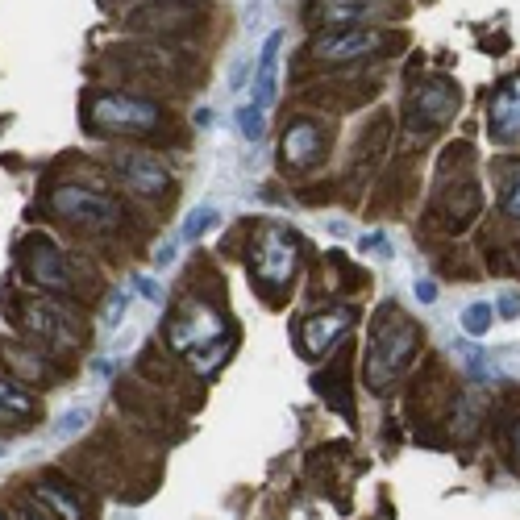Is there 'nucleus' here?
Returning <instances> with one entry per match:
<instances>
[{
    "instance_id": "412c9836",
    "label": "nucleus",
    "mask_w": 520,
    "mask_h": 520,
    "mask_svg": "<svg viewBox=\"0 0 520 520\" xmlns=\"http://www.w3.org/2000/svg\"><path fill=\"white\" fill-rule=\"evenodd\" d=\"M500 208L520 221V159L504 163V171H500Z\"/></svg>"
},
{
    "instance_id": "aec40b11",
    "label": "nucleus",
    "mask_w": 520,
    "mask_h": 520,
    "mask_svg": "<svg viewBox=\"0 0 520 520\" xmlns=\"http://www.w3.org/2000/svg\"><path fill=\"white\" fill-rule=\"evenodd\" d=\"M88 421H92V408L88 404H71V408H63L59 412V421H55V429H50V441H71V437H80L84 429H88Z\"/></svg>"
},
{
    "instance_id": "6e6552de",
    "label": "nucleus",
    "mask_w": 520,
    "mask_h": 520,
    "mask_svg": "<svg viewBox=\"0 0 520 520\" xmlns=\"http://www.w3.org/2000/svg\"><path fill=\"white\" fill-rule=\"evenodd\" d=\"M117 175H121V184L138 196H163L171 188V167L150 150H134V154H125V159H117Z\"/></svg>"
},
{
    "instance_id": "6ab92c4d",
    "label": "nucleus",
    "mask_w": 520,
    "mask_h": 520,
    "mask_svg": "<svg viewBox=\"0 0 520 520\" xmlns=\"http://www.w3.org/2000/svg\"><path fill=\"white\" fill-rule=\"evenodd\" d=\"M217 225H221V208H213V204H196L192 213H188V221L179 225V242H184V246H196L204 233L217 229Z\"/></svg>"
},
{
    "instance_id": "9d476101",
    "label": "nucleus",
    "mask_w": 520,
    "mask_h": 520,
    "mask_svg": "<svg viewBox=\"0 0 520 520\" xmlns=\"http://www.w3.org/2000/svg\"><path fill=\"white\" fill-rule=\"evenodd\" d=\"M354 321V308H329V312H312V317L300 325V350L308 358H317L325 354L337 337H342Z\"/></svg>"
},
{
    "instance_id": "f03ea898",
    "label": "nucleus",
    "mask_w": 520,
    "mask_h": 520,
    "mask_svg": "<svg viewBox=\"0 0 520 520\" xmlns=\"http://www.w3.org/2000/svg\"><path fill=\"white\" fill-rule=\"evenodd\" d=\"M88 121L100 134L134 138V134H150V129L159 125V104L125 96V92H96L88 104Z\"/></svg>"
},
{
    "instance_id": "0eeeda50",
    "label": "nucleus",
    "mask_w": 520,
    "mask_h": 520,
    "mask_svg": "<svg viewBox=\"0 0 520 520\" xmlns=\"http://www.w3.org/2000/svg\"><path fill=\"white\" fill-rule=\"evenodd\" d=\"M25 279L42 292H67L71 288V267H67V254L46 242V238H30L25 242Z\"/></svg>"
},
{
    "instance_id": "2f4dec72",
    "label": "nucleus",
    "mask_w": 520,
    "mask_h": 520,
    "mask_svg": "<svg viewBox=\"0 0 520 520\" xmlns=\"http://www.w3.org/2000/svg\"><path fill=\"white\" fill-rule=\"evenodd\" d=\"M512 450H516V454H520V425H516V429H512Z\"/></svg>"
},
{
    "instance_id": "c85d7f7f",
    "label": "nucleus",
    "mask_w": 520,
    "mask_h": 520,
    "mask_svg": "<svg viewBox=\"0 0 520 520\" xmlns=\"http://www.w3.org/2000/svg\"><path fill=\"white\" fill-rule=\"evenodd\" d=\"M242 84H246V59L229 67V92H242Z\"/></svg>"
},
{
    "instance_id": "20e7f679",
    "label": "nucleus",
    "mask_w": 520,
    "mask_h": 520,
    "mask_svg": "<svg viewBox=\"0 0 520 520\" xmlns=\"http://www.w3.org/2000/svg\"><path fill=\"white\" fill-rule=\"evenodd\" d=\"M50 208L71 221V225H88V229H113L121 225V204L113 196H104V192H92V188H55V196H50Z\"/></svg>"
},
{
    "instance_id": "4468645a",
    "label": "nucleus",
    "mask_w": 520,
    "mask_h": 520,
    "mask_svg": "<svg viewBox=\"0 0 520 520\" xmlns=\"http://www.w3.org/2000/svg\"><path fill=\"white\" fill-rule=\"evenodd\" d=\"M279 50H283V30L267 34L263 50H258V67H254V96L250 104L254 109H271L275 104V92H279Z\"/></svg>"
},
{
    "instance_id": "f3484780",
    "label": "nucleus",
    "mask_w": 520,
    "mask_h": 520,
    "mask_svg": "<svg viewBox=\"0 0 520 520\" xmlns=\"http://www.w3.org/2000/svg\"><path fill=\"white\" fill-rule=\"evenodd\" d=\"M30 496H34V504H42L50 516H59V520H84L80 500L67 496V491L55 487V483H34V487H30Z\"/></svg>"
},
{
    "instance_id": "f704fd0d",
    "label": "nucleus",
    "mask_w": 520,
    "mask_h": 520,
    "mask_svg": "<svg viewBox=\"0 0 520 520\" xmlns=\"http://www.w3.org/2000/svg\"><path fill=\"white\" fill-rule=\"evenodd\" d=\"M0 520H5V516H0Z\"/></svg>"
},
{
    "instance_id": "5701e85b",
    "label": "nucleus",
    "mask_w": 520,
    "mask_h": 520,
    "mask_svg": "<svg viewBox=\"0 0 520 520\" xmlns=\"http://www.w3.org/2000/svg\"><path fill=\"white\" fill-rule=\"evenodd\" d=\"M238 134H242L246 142H263V134H267V113L254 109V104H242V109H238Z\"/></svg>"
},
{
    "instance_id": "4be33fe9",
    "label": "nucleus",
    "mask_w": 520,
    "mask_h": 520,
    "mask_svg": "<svg viewBox=\"0 0 520 520\" xmlns=\"http://www.w3.org/2000/svg\"><path fill=\"white\" fill-rule=\"evenodd\" d=\"M496 325V308H491L487 300H475L462 308V333L466 337H487V329Z\"/></svg>"
},
{
    "instance_id": "423d86ee",
    "label": "nucleus",
    "mask_w": 520,
    "mask_h": 520,
    "mask_svg": "<svg viewBox=\"0 0 520 520\" xmlns=\"http://www.w3.org/2000/svg\"><path fill=\"white\" fill-rule=\"evenodd\" d=\"M21 325H25V333H34L38 342L55 346V350H75V346H80V329H75L71 312L63 304H55V300L21 304Z\"/></svg>"
},
{
    "instance_id": "dca6fc26",
    "label": "nucleus",
    "mask_w": 520,
    "mask_h": 520,
    "mask_svg": "<svg viewBox=\"0 0 520 520\" xmlns=\"http://www.w3.org/2000/svg\"><path fill=\"white\" fill-rule=\"evenodd\" d=\"M412 109H421L425 125H441L454 109H458V92L450 84H429L421 96L412 100Z\"/></svg>"
},
{
    "instance_id": "473e14b6",
    "label": "nucleus",
    "mask_w": 520,
    "mask_h": 520,
    "mask_svg": "<svg viewBox=\"0 0 520 520\" xmlns=\"http://www.w3.org/2000/svg\"><path fill=\"white\" fill-rule=\"evenodd\" d=\"M21 520H42V516H34V512H21Z\"/></svg>"
},
{
    "instance_id": "ddd939ff",
    "label": "nucleus",
    "mask_w": 520,
    "mask_h": 520,
    "mask_svg": "<svg viewBox=\"0 0 520 520\" xmlns=\"http://www.w3.org/2000/svg\"><path fill=\"white\" fill-rule=\"evenodd\" d=\"M279 154H283V167L308 171L312 163L321 159V125L308 121V117L288 125V134H283V142H279Z\"/></svg>"
},
{
    "instance_id": "bb28decb",
    "label": "nucleus",
    "mask_w": 520,
    "mask_h": 520,
    "mask_svg": "<svg viewBox=\"0 0 520 520\" xmlns=\"http://www.w3.org/2000/svg\"><path fill=\"white\" fill-rule=\"evenodd\" d=\"M179 246H184L179 238L163 242V246H159V254H154V267H159V271H163V267H171V263H175V250H179Z\"/></svg>"
},
{
    "instance_id": "72a5a7b5",
    "label": "nucleus",
    "mask_w": 520,
    "mask_h": 520,
    "mask_svg": "<svg viewBox=\"0 0 520 520\" xmlns=\"http://www.w3.org/2000/svg\"><path fill=\"white\" fill-rule=\"evenodd\" d=\"M9 454V446H5V441H0V458H5Z\"/></svg>"
},
{
    "instance_id": "a211bd4d",
    "label": "nucleus",
    "mask_w": 520,
    "mask_h": 520,
    "mask_svg": "<svg viewBox=\"0 0 520 520\" xmlns=\"http://www.w3.org/2000/svg\"><path fill=\"white\" fill-rule=\"evenodd\" d=\"M34 412H38V400L25 392L21 383L0 379V416H5V421H21V416H34Z\"/></svg>"
},
{
    "instance_id": "b1692460",
    "label": "nucleus",
    "mask_w": 520,
    "mask_h": 520,
    "mask_svg": "<svg viewBox=\"0 0 520 520\" xmlns=\"http://www.w3.org/2000/svg\"><path fill=\"white\" fill-rule=\"evenodd\" d=\"M125 312H129V292H121V288H117L109 300H104V312H100V329H104V333H113V329L125 321Z\"/></svg>"
},
{
    "instance_id": "cd10ccee",
    "label": "nucleus",
    "mask_w": 520,
    "mask_h": 520,
    "mask_svg": "<svg viewBox=\"0 0 520 520\" xmlns=\"http://www.w3.org/2000/svg\"><path fill=\"white\" fill-rule=\"evenodd\" d=\"M412 292H416V300H421V304H433V300H437V283H433V279H416Z\"/></svg>"
},
{
    "instance_id": "7c9ffc66",
    "label": "nucleus",
    "mask_w": 520,
    "mask_h": 520,
    "mask_svg": "<svg viewBox=\"0 0 520 520\" xmlns=\"http://www.w3.org/2000/svg\"><path fill=\"white\" fill-rule=\"evenodd\" d=\"M92 371H96V375H109V371H113V362H109V358H96V362H92Z\"/></svg>"
},
{
    "instance_id": "7ed1b4c3",
    "label": "nucleus",
    "mask_w": 520,
    "mask_h": 520,
    "mask_svg": "<svg viewBox=\"0 0 520 520\" xmlns=\"http://www.w3.org/2000/svg\"><path fill=\"white\" fill-rule=\"evenodd\" d=\"M296 267H300V246L292 233L279 225L258 229V238L250 246V275L263 283V288H283V283H292Z\"/></svg>"
},
{
    "instance_id": "f8f14e48",
    "label": "nucleus",
    "mask_w": 520,
    "mask_h": 520,
    "mask_svg": "<svg viewBox=\"0 0 520 520\" xmlns=\"http://www.w3.org/2000/svg\"><path fill=\"white\" fill-rule=\"evenodd\" d=\"M487 129L496 142H512L520 138V75L508 80L504 88L491 92L487 100Z\"/></svg>"
},
{
    "instance_id": "1a4fd4ad",
    "label": "nucleus",
    "mask_w": 520,
    "mask_h": 520,
    "mask_svg": "<svg viewBox=\"0 0 520 520\" xmlns=\"http://www.w3.org/2000/svg\"><path fill=\"white\" fill-rule=\"evenodd\" d=\"M213 337H221V317H217V312H208V308H188L184 317H175L167 325V342L179 354L200 350V346L213 342Z\"/></svg>"
},
{
    "instance_id": "39448f33",
    "label": "nucleus",
    "mask_w": 520,
    "mask_h": 520,
    "mask_svg": "<svg viewBox=\"0 0 520 520\" xmlns=\"http://www.w3.org/2000/svg\"><path fill=\"white\" fill-rule=\"evenodd\" d=\"M379 46H387L383 30H371V25H354V30H325L308 42V55L321 63H350V59H367Z\"/></svg>"
},
{
    "instance_id": "f257e3e1",
    "label": "nucleus",
    "mask_w": 520,
    "mask_h": 520,
    "mask_svg": "<svg viewBox=\"0 0 520 520\" xmlns=\"http://www.w3.org/2000/svg\"><path fill=\"white\" fill-rule=\"evenodd\" d=\"M421 346V333L412 321H404L396 308H379V325H375V350L367 358V383L375 392H383V383H392Z\"/></svg>"
},
{
    "instance_id": "a878e982",
    "label": "nucleus",
    "mask_w": 520,
    "mask_h": 520,
    "mask_svg": "<svg viewBox=\"0 0 520 520\" xmlns=\"http://www.w3.org/2000/svg\"><path fill=\"white\" fill-rule=\"evenodd\" d=\"M134 288H138V296H142L146 304H163V283H159V279L138 275V279H134Z\"/></svg>"
},
{
    "instance_id": "393cba45",
    "label": "nucleus",
    "mask_w": 520,
    "mask_h": 520,
    "mask_svg": "<svg viewBox=\"0 0 520 520\" xmlns=\"http://www.w3.org/2000/svg\"><path fill=\"white\" fill-rule=\"evenodd\" d=\"M225 342H221V337H213V342H208V346H200L196 354H192V367L200 371V375H208V371H217L221 367V358H225Z\"/></svg>"
},
{
    "instance_id": "2eb2a0df",
    "label": "nucleus",
    "mask_w": 520,
    "mask_h": 520,
    "mask_svg": "<svg viewBox=\"0 0 520 520\" xmlns=\"http://www.w3.org/2000/svg\"><path fill=\"white\" fill-rule=\"evenodd\" d=\"M129 21L138 25V30H184V25L192 21V13L184 9V0H159V5H138L134 13H129Z\"/></svg>"
},
{
    "instance_id": "9b49d317",
    "label": "nucleus",
    "mask_w": 520,
    "mask_h": 520,
    "mask_svg": "<svg viewBox=\"0 0 520 520\" xmlns=\"http://www.w3.org/2000/svg\"><path fill=\"white\" fill-rule=\"evenodd\" d=\"M383 9H387V0H317L312 17L325 30H354V25H367L371 17H379Z\"/></svg>"
},
{
    "instance_id": "c756f323",
    "label": "nucleus",
    "mask_w": 520,
    "mask_h": 520,
    "mask_svg": "<svg viewBox=\"0 0 520 520\" xmlns=\"http://www.w3.org/2000/svg\"><path fill=\"white\" fill-rule=\"evenodd\" d=\"M500 312H504V317H516V312H520V300H516L512 292H504V296H500Z\"/></svg>"
}]
</instances>
